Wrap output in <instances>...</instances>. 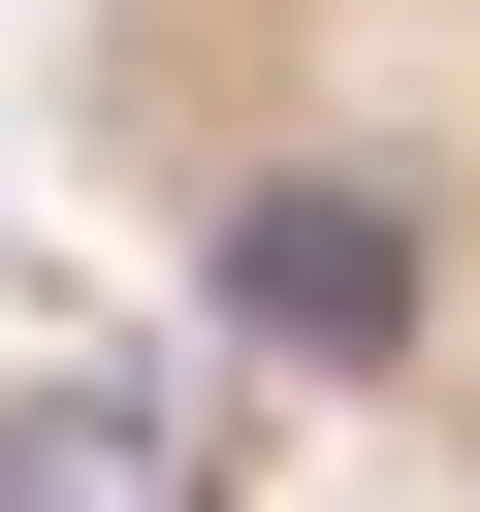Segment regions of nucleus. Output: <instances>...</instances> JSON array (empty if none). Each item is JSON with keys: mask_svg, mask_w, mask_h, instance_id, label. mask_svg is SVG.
<instances>
[{"mask_svg": "<svg viewBox=\"0 0 480 512\" xmlns=\"http://www.w3.org/2000/svg\"><path fill=\"white\" fill-rule=\"evenodd\" d=\"M64 96L224 352L480 448V0H64Z\"/></svg>", "mask_w": 480, "mask_h": 512, "instance_id": "f257e3e1", "label": "nucleus"}]
</instances>
